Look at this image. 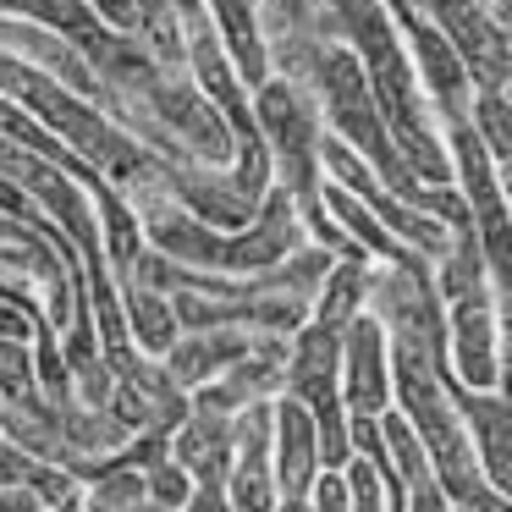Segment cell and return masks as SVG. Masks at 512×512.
Segmentation results:
<instances>
[{"instance_id": "obj_1", "label": "cell", "mask_w": 512, "mask_h": 512, "mask_svg": "<svg viewBox=\"0 0 512 512\" xmlns=\"http://www.w3.org/2000/svg\"><path fill=\"white\" fill-rule=\"evenodd\" d=\"M248 116H254V133L265 138L270 149V171H276V188L292 193L298 215L320 210V105H314L309 83L292 78H265L248 100Z\"/></svg>"}, {"instance_id": "obj_2", "label": "cell", "mask_w": 512, "mask_h": 512, "mask_svg": "<svg viewBox=\"0 0 512 512\" xmlns=\"http://www.w3.org/2000/svg\"><path fill=\"white\" fill-rule=\"evenodd\" d=\"M424 6V23L457 50L474 89H507V28L496 0H413Z\"/></svg>"}, {"instance_id": "obj_3", "label": "cell", "mask_w": 512, "mask_h": 512, "mask_svg": "<svg viewBox=\"0 0 512 512\" xmlns=\"http://www.w3.org/2000/svg\"><path fill=\"white\" fill-rule=\"evenodd\" d=\"M441 336H446V353H452V369H457L452 386H463V391H496L501 386L496 292L479 287L468 298H452L446 303V320H441Z\"/></svg>"}, {"instance_id": "obj_4", "label": "cell", "mask_w": 512, "mask_h": 512, "mask_svg": "<svg viewBox=\"0 0 512 512\" xmlns=\"http://www.w3.org/2000/svg\"><path fill=\"white\" fill-rule=\"evenodd\" d=\"M336 391L347 413H386L391 397V336L369 309H358L342 325V364H336Z\"/></svg>"}, {"instance_id": "obj_5", "label": "cell", "mask_w": 512, "mask_h": 512, "mask_svg": "<svg viewBox=\"0 0 512 512\" xmlns=\"http://www.w3.org/2000/svg\"><path fill=\"white\" fill-rule=\"evenodd\" d=\"M314 474H320V441H314V419L303 402L281 391L270 402V479L276 496H309Z\"/></svg>"}, {"instance_id": "obj_6", "label": "cell", "mask_w": 512, "mask_h": 512, "mask_svg": "<svg viewBox=\"0 0 512 512\" xmlns=\"http://www.w3.org/2000/svg\"><path fill=\"white\" fill-rule=\"evenodd\" d=\"M254 347V331H243V325H215V331H182L177 342L160 353V369L171 375V386L193 391L204 386V380H215L221 369H232L237 358Z\"/></svg>"}, {"instance_id": "obj_7", "label": "cell", "mask_w": 512, "mask_h": 512, "mask_svg": "<svg viewBox=\"0 0 512 512\" xmlns=\"http://www.w3.org/2000/svg\"><path fill=\"white\" fill-rule=\"evenodd\" d=\"M457 397V413H463V430H468V446H479L474 463L485 468V485L496 490V496H507L512 485V446H507V402H501V391H452Z\"/></svg>"}, {"instance_id": "obj_8", "label": "cell", "mask_w": 512, "mask_h": 512, "mask_svg": "<svg viewBox=\"0 0 512 512\" xmlns=\"http://www.w3.org/2000/svg\"><path fill=\"white\" fill-rule=\"evenodd\" d=\"M204 17L215 28V45L226 50L237 83L259 89L270 78V56H265V28H259V0H199Z\"/></svg>"}, {"instance_id": "obj_9", "label": "cell", "mask_w": 512, "mask_h": 512, "mask_svg": "<svg viewBox=\"0 0 512 512\" xmlns=\"http://www.w3.org/2000/svg\"><path fill=\"white\" fill-rule=\"evenodd\" d=\"M166 452H171V463L188 468L193 485H221L226 468H232V419L193 408L188 419L166 435Z\"/></svg>"}, {"instance_id": "obj_10", "label": "cell", "mask_w": 512, "mask_h": 512, "mask_svg": "<svg viewBox=\"0 0 512 512\" xmlns=\"http://www.w3.org/2000/svg\"><path fill=\"white\" fill-rule=\"evenodd\" d=\"M122 287V325H127V342H133V353H144V358H160L171 342H177V314H171V298L166 292H155V287H144V281H116Z\"/></svg>"}, {"instance_id": "obj_11", "label": "cell", "mask_w": 512, "mask_h": 512, "mask_svg": "<svg viewBox=\"0 0 512 512\" xmlns=\"http://www.w3.org/2000/svg\"><path fill=\"white\" fill-rule=\"evenodd\" d=\"M430 287H435V298L441 303H452V298H468V292H479V287H490V270H485V248H479V232L474 226H457L452 237H446V248L430 259ZM496 292V287H490Z\"/></svg>"}, {"instance_id": "obj_12", "label": "cell", "mask_w": 512, "mask_h": 512, "mask_svg": "<svg viewBox=\"0 0 512 512\" xmlns=\"http://www.w3.org/2000/svg\"><path fill=\"white\" fill-rule=\"evenodd\" d=\"M138 501H144V468L105 463V468H89V490L78 496V512H127Z\"/></svg>"}, {"instance_id": "obj_13", "label": "cell", "mask_w": 512, "mask_h": 512, "mask_svg": "<svg viewBox=\"0 0 512 512\" xmlns=\"http://www.w3.org/2000/svg\"><path fill=\"white\" fill-rule=\"evenodd\" d=\"M468 127H474V138L485 144V155L496 160V166H507V155H512L507 89H474V100H468Z\"/></svg>"}, {"instance_id": "obj_14", "label": "cell", "mask_w": 512, "mask_h": 512, "mask_svg": "<svg viewBox=\"0 0 512 512\" xmlns=\"http://www.w3.org/2000/svg\"><path fill=\"white\" fill-rule=\"evenodd\" d=\"M380 441H386V468H397L408 490L430 479V457H424L419 435L408 430V419H402V413H386V419H380Z\"/></svg>"}, {"instance_id": "obj_15", "label": "cell", "mask_w": 512, "mask_h": 512, "mask_svg": "<svg viewBox=\"0 0 512 512\" xmlns=\"http://www.w3.org/2000/svg\"><path fill=\"white\" fill-rule=\"evenodd\" d=\"M188 496H193V479H188V468H182V463L155 457V463L144 468V501H155L160 512H177Z\"/></svg>"}, {"instance_id": "obj_16", "label": "cell", "mask_w": 512, "mask_h": 512, "mask_svg": "<svg viewBox=\"0 0 512 512\" xmlns=\"http://www.w3.org/2000/svg\"><path fill=\"white\" fill-rule=\"evenodd\" d=\"M34 391V342H0V402H23Z\"/></svg>"}, {"instance_id": "obj_17", "label": "cell", "mask_w": 512, "mask_h": 512, "mask_svg": "<svg viewBox=\"0 0 512 512\" xmlns=\"http://www.w3.org/2000/svg\"><path fill=\"white\" fill-rule=\"evenodd\" d=\"M0 342H34V314L12 298H0Z\"/></svg>"}, {"instance_id": "obj_18", "label": "cell", "mask_w": 512, "mask_h": 512, "mask_svg": "<svg viewBox=\"0 0 512 512\" xmlns=\"http://www.w3.org/2000/svg\"><path fill=\"white\" fill-rule=\"evenodd\" d=\"M28 468H34V457H28L23 446H12L6 435H0V490H6V485H23Z\"/></svg>"}, {"instance_id": "obj_19", "label": "cell", "mask_w": 512, "mask_h": 512, "mask_svg": "<svg viewBox=\"0 0 512 512\" xmlns=\"http://www.w3.org/2000/svg\"><path fill=\"white\" fill-rule=\"evenodd\" d=\"M177 512H232V507H226V490L221 485H193V496L182 501Z\"/></svg>"}, {"instance_id": "obj_20", "label": "cell", "mask_w": 512, "mask_h": 512, "mask_svg": "<svg viewBox=\"0 0 512 512\" xmlns=\"http://www.w3.org/2000/svg\"><path fill=\"white\" fill-rule=\"evenodd\" d=\"M0 512H45V501H39L34 485L23 479V485H6V490H0Z\"/></svg>"}, {"instance_id": "obj_21", "label": "cell", "mask_w": 512, "mask_h": 512, "mask_svg": "<svg viewBox=\"0 0 512 512\" xmlns=\"http://www.w3.org/2000/svg\"><path fill=\"white\" fill-rule=\"evenodd\" d=\"M276 512H309V501H303V496H281Z\"/></svg>"}, {"instance_id": "obj_22", "label": "cell", "mask_w": 512, "mask_h": 512, "mask_svg": "<svg viewBox=\"0 0 512 512\" xmlns=\"http://www.w3.org/2000/svg\"><path fill=\"white\" fill-rule=\"evenodd\" d=\"M45 512H78V496H67V501H50Z\"/></svg>"}, {"instance_id": "obj_23", "label": "cell", "mask_w": 512, "mask_h": 512, "mask_svg": "<svg viewBox=\"0 0 512 512\" xmlns=\"http://www.w3.org/2000/svg\"><path fill=\"white\" fill-rule=\"evenodd\" d=\"M127 512H160V507H155V501H138V507H127Z\"/></svg>"}, {"instance_id": "obj_24", "label": "cell", "mask_w": 512, "mask_h": 512, "mask_svg": "<svg viewBox=\"0 0 512 512\" xmlns=\"http://www.w3.org/2000/svg\"><path fill=\"white\" fill-rule=\"evenodd\" d=\"M496 6H501V0H496Z\"/></svg>"}]
</instances>
